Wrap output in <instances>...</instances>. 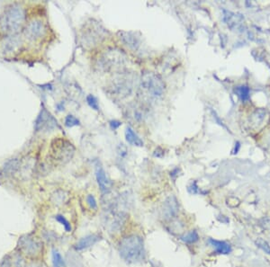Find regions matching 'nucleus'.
<instances>
[{
    "mask_svg": "<svg viewBox=\"0 0 270 267\" xmlns=\"http://www.w3.org/2000/svg\"><path fill=\"white\" fill-rule=\"evenodd\" d=\"M25 21V10L21 5H9L0 17V33L15 35L22 28Z\"/></svg>",
    "mask_w": 270,
    "mask_h": 267,
    "instance_id": "f257e3e1",
    "label": "nucleus"
},
{
    "mask_svg": "<svg viewBox=\"0 0 270 267\" xmlns=\"http://www.w3.org/2000/svg\"><path fill=\"white\" fill-rule=\"evenodd\" d=\"M119 254L125 262L136 263L145 257L144 242L138 235H129L121 240Z\"/></svg>",
    "mask_w": 270,
    "mask_h": 267,
    "instance_id": "f03ea898",
    "label": "nucleus"
},
{
    "mask_svg": "<svg viewBox=\"0 0 270 267\" xmlns=\"http://www.w3.org/2000/svg\"><path fill=\"white\" fill-rule=\"evenodd\" d=\"M50 156L58 164H66L74 156L75 147L64 138H56L50 143Z\"/></svg>",
    "mask_w": 270,
    "mask_h": 267,
    "instance_id": "7ed1b4c3",
    "label": "nucleus"
},
{
    "mask_svg": "<svg viewBox=\"0 0 270 267\" xmlns=\"http://www.w3.org/2000/svg\"><path fill=\"white\" fill-rule=\"evenodd\" d=\"M141 86L153 97H160L165 91V83L158 75L147 71L141 76Z\"/></svg>",
    "mask_w": 270,
    "mask_h": 267,
    "instance_id": "20e7f679",
    "label": "nucleus"
},
{
    "mask_svg": "<svg viewBox=\"0 0 270 267\" xmlns=\"http://www.w3.org/2000/svg\"><path fill=\"white\" fill-rule=\"evenodd\" d=\"M18 248L22 255L30 258H35L41 255L43 246L42 241L36 237L25 235L18 241Z\"/></svg>",
    "mask_w": 270,
    "mask_h": 267,
    "instance_id": "39448f33",
    "label": "nucleus"
},
{
    "mask_svg": "<svg viewBox=\"0 0 270 267\" xmlns=\"http://www.w3.org/2000/svg\"><path fill=\"white\" fill-rule=\"evenodd\" d=\"M104 29L101 28L100 25L92 22L83 30V43H86V45H96L97 42L104 39Z\"/></svg>",
    "mask_w": 270,
    "mask_h": 267,
    "instance_id": "423d86ee",
    "label": "nucleus"
},
{
    "mask_svg": "<svg viewBox=\"0 0 270 267\" xmlns=\"http://www.w3.org/2000/svg\"><path fill=\"white\" fill-rule=\"evenodd\" d=\"M22 45V40L17 34L6 36L0 41V54L6 56L14 55L20 51Z\"/></svg>",
    "mask_w": 270,
    "mask_h": 267,
    "instance_id": "0eeeda50",
    "label": "nucleus"
},
{
    "mask_svg": "<svg viewBox=\"0 0 270 267\" xmlns=\"http://www.w3.org/2000/svg\"><path fill=\"white\" fill-rule=\"evenodd\" d=\"M45 25L42 21L38 19H33L25 26L24 30V34L25 38L29 41H37L39 39L43 37L45 34Z\"/></svg>",
    "mask_w": 270,
    "mask_h": 267,
    "instance_id": "6e6552de",
    "label": "nucleus"
},
{
    "mask_svg": "<svg viewBox=\"0 0 270 267\" xmlns=\"http://www.w3.org/2000/svg\"><path fill=\"white\" fill-rule=\"evenodd\" d=\"M57 126V121L54 119L53 116L43 107L40 115H38L37 119L35 121L34 129L36 132L49 131L52 130Z\"/></svg>",
    "mask_w": 270,
    "mask_h": 267,
    "instance_id": "1a4fd4ad",
    "label": "nucleus"
},
{
    "mask_svg": "<svg viewBox=\"0 0 270 267\" xmlns=\"http://www.w3.org/2000/svg\"><path fill=\"white\" fill-rule=\"evenodd\" d=\"M179 201L177 200V198L173 195L167 198L166 201H164L163 206H162V218L164 219L165 221L170 222L177 217V215L179 214Z\"/></svg>",
    "mask_w": 270,
    "mask_h": 267,
    "instance_id": "9d476101",
    "label": "nucleus"
},
{
    "mask_svg": "<svg viewBox=\"0 0 270 267\" xmlns=\"http://www.w3.org/2000/svg\"><path fill=\"white\" fill-rule=\"evenodd\" d=\"M224 20L227 24L229 27L233 30H240L243 26V17L239 14L230 12V11H224Z\"/></svg>",
    "mask_w": 270,
    "mask_h": 267,
    "instance_id": "9b49d317",
    "label": "nucleus"
},
{
    "mask_svg": "<svg viewBox=\"0 0 270 267\" xmlns=\"http://www.w3.org/2000/svg\"><path fill=\"white\" fill-rule=\"evenodd\" d=\"M113 93L116 95H127L131 92L132 86L129 81H127L126 78H118L116 79V81L113 82L112 86Z\"/></svg>",
    "mask_w": 270,
    "mask_h": 267,
    "instance_id": "f8f14e48",
    "label": "nucleus"
},
{
    "mask_svg": "<svg viewBox=\"0 0 270 267\" xmlns=\"http://www.w3.org/2000/svg\"><path fill=\"white\" fill-rule=\"evenodd\" d=\"M118 36L120 41L130 49H136L140 45L139 38L132 32H119Z\"/></svg>",
    "mask_w": 270,
    "mask_h": 267,
    "instance_id": "ddd939ff",
    "label": "nucleus"
},
{
    "mask_svg": "<svg viewBox=\"0 0 270 267\" xmlns=\"http://www.w3.org/2000/svg\"><path fill=\"white\" fill-rule=\"evenodd\" d=\"M268 119V114L264 109H258L254 112L250 117V126L257 129L262 127L264 125V123H266V120Z\"/></svg>",
    "mask_w": 270,
    "mask_h": 267,
    "instance_id": "4468645a",
    "label": "nucleus"
},
{
    "mask_svg": "<svg viewBox=\"0 0 270 267\" xmlns=\"http://www.w3.org/2000/svg\"><path fill=\"white\" fill-rule=\"evenodd\" d=\"M96 181L102 193H106L111 189V183L109 181L106 174L101 167H97L96 170Z\"/></svg>",
    "mask_w": 270,
    "mask_h": 267,
    "instance_id": "2eb2a0df",
    "label": "nucleus"
},
{
    "mask_svg": "<svg viewBox=\"0 0 270 267\" xmlns=\"http://www.w3.org/2000/svg\"><path fill=\"white\" fill-rule=\"evenodd\" d=\"M21 169V161L17 158L8 161L1 169V174L4 177H12Z\"/></svg>",
    "mask_w": 270,
    "mask_h": 267,
    "instance_id": "dca6fc26",
    "label": "nucleus"
},
{
    "mask_svg": "<svg viewBox=\"0 0 270 267\" xmlns=\"http://www.w3.org/2000/svg\"><path fill=\"white\" fill-rule=\"evenodd\" d=\"M210 245L214 248L216 254L219 255H228L232 252V247L229 245L228 243L225 241H221V240H216V239H209Z\"/></svg>",
    "mask_w": 270,
    "mask_h": 267,
    "instance_id": "f3484780",
    "label": "nucleus"
},
{
    "mask_svg": "<svg viewBox=\"0 0 270 267\" xmlns=\"http://www.w3.org/2000/svg\"><path fill=\"white\" fill-rule=\"evenodd\" d=\"M99 240V235H89V236H87V237H85L83 239H80L79 242L77 243V245H76V249H77V250L87 249L88 247H92L93 245H95L96 242H98Z\"/></svg>",
    "mask_w": 270,
    "mask_h": 267,
    "instance_id": "a211bd4d",
    "label": "nucleus"
},
{
    "mask_svg": "<svg viewBox=\"0 0 270 267\" xmlns=\"http://www.w3.org/2000/svg\"><path fill=\"white\" fill-rule=\"evenodd\" d=\"M69 193L63 191V190H58L55 191L51 195V201L55 205L63 206L66 204L69 201Z\"/></svg>",
    "mask_w": 270,
    "mask_h": 267,
    "instance_id": "6ab92c4d",
    "label": "nucleus"
},
{
    "mask_svg": "<svg viewBox=\"0 0 270 267\" xmlns=\"http://www.w3.org/2000/svg\"><path fill=\"white\" fill-rule=\"evenodd\" d=\"M125 139L128 143L136 147H142L143 141L139 138V136L134 132L132 128L128 127L125 131Z\"/></svg>",
    "mask_w": 270,
    "mask_h": 267,
    "instance_id": "aec40b11",
    "label": "nucleus"
},
{
    "mask_svg": "<svg viewBox=\"0 0 270 267\" xmlns=\"http://www.w3.org/2000/svg\"><path fill=\"white\" fill-rule=\"evenodd\" d=\"M11 260V267H26L27 263L25 262V258L24 255L21 253H17L13 255Z\"/></svg>",
    "mask_w": 270,
    "mask_h": 267,
    "instance_id": "412c9836",
    "label": "nucleus"
},
{
    "mask_svg": "<svg viewBox=\"0 0 270 267\" xmlns=\"http://www.w3.org/2000/svg\"><path fill=\"white\" fill-rule=\"evenodd\" d=\"M198 239H199V235L196 230H191L190 232L181 237V240H183L184 242L187 243V244L197 242Z\"/></svg>",
    "mask_w": 270,
    "mask_h": 267,
    "instance_id": "4be33fe9",
    "label": "nucleus"
},
{
    "mask_svg": "<svg viewBox=\"0 0 270 267\" xmlns=\"http://www.w3.org/2000/svg\"><path fill=\"white\" fill-rule=\"evenodd\" d=\"M235 92H236L238 96H239L242 101H247V100H249L250 90H249V87H248V86H237L236 89H235Z\"/></svg>",
    "mask_w": 270,
    "mask_h": 267,
    "instance_id": "5701e85b",
    "label": "nucleus"
},
{
    "mask_svg": "<svg viewBox=\"0 0 270 267\" xmlns=\"http://www.w3.org/2000/svg\"><path fill=\"white\" fill-rule=\"evenodd\" d=\"M52 263L54 267H64L65 265L63 257L58 251L53 250L52 252Z\"/></svg>",
    "mask_w": 270,
    "mask_h": 267,
    "instance_id": "b1692460",
    "label": "nucleus"
},
{
    "mask_svg": "<svg viewBox=\"0 0 270 267\" xmlns=\"http://www.w3.org/2000/svg\"><path fill=\"white\" fill-rule=\"evenodd\" d=\"M256 245H257L260 249L264 251L265 253L269 254L270 255V245L267 243V241L265 240V239H261V238L257 239V240H256Z\"/></svg>",
    "mask_w": 270,
    "mask_h": 267,
    "instance_id": "393cba45",
    "label": "nucleus"
},
{
    "mask_svg": "<svg viewBox=\"0 0 270 267\" xmlns=\"http://www.w3.org/2000/svg\"><path fill=\"white\" fill-rule=\"evenodd\" d=\"M65 125L68 128L78 126V125H79V121L76 118L75 116H73V115H68V116H66V118H65Z\"/></svg>",
    "mask_w": 270,
    "mask_h": 267,
    "instance_id": "a878e982",
    "label": "nucleus"
},
{
    "mask_svg": "<svg viewBox=\"0 0 270 267\" xmlns=\"http://www.w3.org/2000/svg\"><path fill=\"white\" fill-rule=\"evenodd\" d=\"M55 219L57 220V222H60V223H62V225L64 227V229H65V230H66L67 232H71V223L68 222V220H67L64 216H63V215H57V216H55Z\"/></svg>",
    "mask_w": 270,
    "mask_h": 267,
    "instance_id": "bb28decb",
    "label": "nucleus"
},
{
    "mask_svg": "<svg viewBox=\"0 0 270 267\" xmlns=\"http://www.w3.org/2000/svg\"><path fill=\"white\" fill-rule=\"evenodd\" d=\"M87 102L88 105L91 107L92 109H94L95 111H98L99 110V105H98V102L96 100V97L94 95H88L87 96Z\"/></svg>",
    "mask_w": 270,
    "mask_h": 267,
    "instance_id": "cd10ccee",
    "label": "nucleus"
},
{
    "mask_svg": "<svg viewBox=\"0 0 270 267\" xmlns=\"http://www.w3.org/2000/svg\"><path fill=\"white\" fill-rule=\"evenodd\" d=\"M87 204L89 205V207H90L91 209H93V210H96V208H97V203H96V199H95V197H94L93 195H91V194L87 195Z\"/></svg>",
    "mask_w": 270,
    "mask_h": 267,
    "instance_id": "c85d7f7f",
    "label": "nucleus"
},
{
    "mask_svg": "<svg viewBox=\"0 0 270 267\" xmlns=\"http://www.w3.org/2000/svg\"><path fill=\"white\" fill-rule=\"evenodd\" d=\"M26 267H46V265L40 261H33L31 263H27Z\"/></svg>",
    "mask_w": 270,
    "mask_h": 267,
    "instance_id": "c756f323",
    "label": "nucleus"
},
{
    "mask_svg": "<svg viewBox=\"0 0 270 267\" xmlns=\"http://www.w3.org/2000/svg\"><path fill=\"white\" fill-rule=\"evenodd\" d=\"M0 267H11V260L8 257L2 260L0 262Z\"/></svg>",
    "mask_w": 270,
    "mask_h": 267,
    "instance_id": "7c9ffc66",
    "label": "nucleus"
},
{
    "mask_svg": "<svg viewBox=\"0 0 270 267\" xmlns=\"http://www.w3.org/2000/svg\"><path fill=\"white\" fill-rule=\"evenodd\" d=\"M121 125H122V123L119 122V121L114 120V121H111V122H110V126H111L113 130H117V129L120 127Z\"/></svg>",
    "mask_w": 270,
    "mask_h": 267,
    "instance_id": "2f4dec72",
    "label": "nucleus"
},
{
    "mask_svg": "<svg viewBox=\"0 0 270 267\" xmlns=\"http://www.w3.org/2000/svg\"><path fill=\"white\" fill-rule=\"evenodd\" d=\"M152 267H158V266H157V265H155V264H153V263H152Z\"/></svg>",
    "mask_w": 270,
    "mask_h": 267,
    "instance_id": "473e14b6",
    "label": "nucleus"
}]
</instances>
